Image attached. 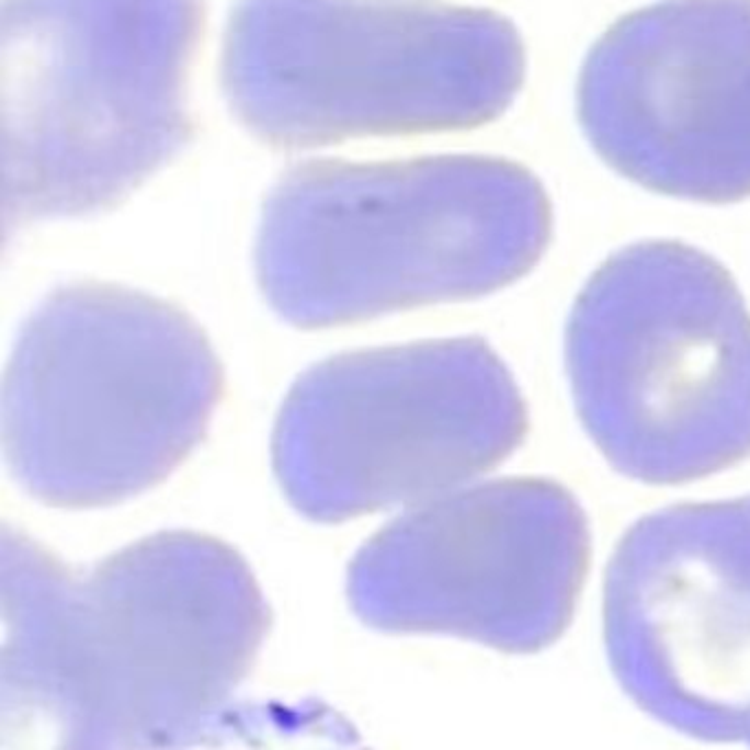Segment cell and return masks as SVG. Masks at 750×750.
<instances>
[{
	"mask_svg": "<svg viewBox=\"0 0 750 750\" xmlns=\"http://www.w3.org/2000/svg\"><path fill=\"white\" fill-rule=\"evenodd\" d=\"M0 715L63 748H157L212 728L247 678L269 607L229 546L137 542L78 575L23 533L0 537Z\"/></svg>",
	"mask_w": 750,
	"mask_h": 750,
	"instance_id": "cell-1",
	"label": "cell"
},
{
	"mask_svg": "<svg viewBox=\"0 0 750 750\" xmlns=\"http://www.w3.org/2000/svg\"><path fill=\"white\" fill-rule=\"evenodd\" d=\"M550 227L542 183L504 159L315 163L271 192L255 264L280 317L321 328L498 291L537 264Z\"/></svg>",
	"mask_w": 750,
	"mask_h": 750,
	"instance_id": "cell-2",
	"label": "cell"
},
{
	"mask_svg": "<svg viewBox=\"0 0 750 750\" xmlns=\"http://www.w3.org/2000/svg\"><path fill=\"white\" fill-rule=\"evenodd\" d=\"M220 390V363L181 310L115 286L60 288L27 317L10 356V471L54 507L128 500L190 456Z\"/></svg>",
	"mask_w": 750,
	"mask_h": 750,
	"instance_id": "cell-3",
	"label": "cell"
},
{
	"mask_svg": "<svg viewBox=\"0 0 750 750\" xmlns=\"http://www.w3.org/2000/svg\"><path fill=\"white\" fill-rule=\"evenodd\" d=\"M198 25L201 0H5V229L111 207L179 152Z\"/></svg>",
	"mask_w": 750,
	"mask_h": 750,
	"instance_id": "cell-4",
	"label": "cell"
},
{
	"mask_svg": "<svg viewBox=\"0 0 750 750\" xmlns=\"http://www.w3.org/2000/svg\"><path fill=\"white\" fill-rule=\"evenodd\" d=\"M524 71L500 14L397 0H240L223 56L231 109L280 146L480 126Z\"/></svg>",
	"mask_w": 750,
	"mask_h": 750,
	"instance_id": "cell-5",
	"label": "cell"
},
{
	"mask_svg": "<svg viewBox=\"0 0 750 750\" xmlns=\"http://www.w3.org/2000/svg\"><path fill=\"white\" fill-rule=\"evenodd\" d=\"M566 365L583 428L634 480H697L750 454V312L693 247L614 253L572 306Z\"/></svg>",
	"mask_w": 750,
	"mask_h": 750,
	"instance_id": "cell-6",
	"label": "cell"
},
{
	"mask_svg": "<svg viewBox=\"0 0 750 750\" xmlns=\"http://www.w3.org/2000/svg\"><path fill=\"white\" fill-rule=\"evenodd\" d=\"M526 406L476 337L334 356L302 374L273 434V467L308 520L423 504L522 443Z\"/></svg>",
	"mask_w": 750,
	"mask_h": 750,
	"instance_id": "cell-7",
	"label": "cell"
},
{
	"mask_svg": "<svg viewBox=\"0 0 750 750\" xmlns=\"http://www.w3.org/2000/svg\"><path fill=\"white\" fill-rule=\"evenodd\" d=\"M590 533L559 485L522 478L452 491L367 542L350 566L354 614L386 632H441L529 654L568 627Z\"/></svg>",
	"mask_w": 750,
	"mask_h": 750,
	"instance_id": "cell-8",
	"label": "cell"
},
{
	"mask_svg": "<svg viewBox=\"0 0 750 750\" xmlns=\"http://www.w3.org/2000/svg\"><path fill=\"white\" fill-rule=\"evenodd\" d=\"M603 621L612 671L643 711L750 743V496L636 522L610 561Z\"/></svg>",
	"mask_w": 750,
	"mask_h": 750,
	"instance_id": "cell-9",
	"label": "cell"
},
{
	"mask_svg": "<svg viewBox=\"0 0 750 750\" xmlns=\"http://www.w3.org/2000/svg\"><path fill=\"white\" fill-rule=\"evenodd\" d=\"M581 128L625 179L675 198L750 196V0H660L590 49Z\"/></svg>",
	"mask_w": 750,
	"mask_h": 750,
	"instance_id": "cell-10",
	"label": "cell"
}]
</instances>
